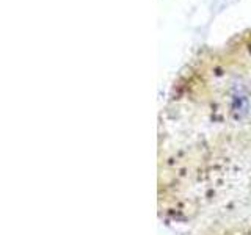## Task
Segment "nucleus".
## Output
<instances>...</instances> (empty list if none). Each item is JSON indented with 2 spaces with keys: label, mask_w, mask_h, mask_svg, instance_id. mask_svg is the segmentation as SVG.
I'll return each mask as SVG.
<instances>
[{
  "label": "nucleus",
  "mask_w": 251,
  "mask_h": 235,
  "mask_svg": "<svg viewBox=\"0 0 251 235\" xmlns=\"http://www.w3.org/2000/svg\"><path fill=\"white\" fill-rule=\"evenodd\" d=\"M157 213L176 235H251V35L195 60L173 86Z\"/></svg>",
  "instance_id": "obj_1"
}]
</instances>
